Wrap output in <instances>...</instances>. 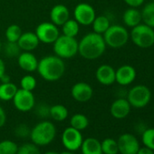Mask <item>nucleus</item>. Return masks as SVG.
<instances>
[{
  "mask_svg": "<svg viewBox=\"0 0 154 154\" xmlns=\"http://www.w3.org/2000/svg\"><path fill=\"white\" fill-rule=\"evenodd\" d=\"M106 49L103 35L92 32L86 34L78 42V54L86 60H95L101 57Z\"/></svg>",
  "mask_w": 154,
  "mask_h": 154,
  "instance_id": "obj_1",
  "label": "nucleus"
},
{
  "mask_svg": "<svg viewBox=\"0 0 154 154\" xmlns=\"http://www.w3.org/2000/svg\"><path fill=\"white\" fill-rule=\"evenodd\" d=\"M63 59L57 55H46L38 61L36 71L45 81L55 82L60 80L65 72Z\"/></svg>",
  "mask_w": 154,
  "mask_h": 154,
  "instance_id": "obj_2",
  "label": "nucleus"
},
{
  "mask_svg": "<svg viewBox=\"0 0 154 154\" xmlns=\"http://www.w3.org/2000/svg\"><path fill=\"white\" fill-rule=\"evenodd\" d=\"M56 136V128L52 122L42 121L35 124L30 131V139L36 146L50 144Z\"/></svg>",
  "mask_w": 154,
  "mask_h": 154,
  "instance_id": "obj_3",
  "label": "nucleus"
},
{
  "mask_svg": "<svg viewBox=\"0 0 154 154\" xmlns=\"http://www.w3.org/2000/svg\"><path fill=\"white\" fill-rule=\"evenodd\" d=\"M54 54L62 59H71L78 54V41L75 37L60 35L53 44Z\"/></svg>",
  "mask_w": 154,
  "mask_h": 154,
  "instance_id": "obj_4",
  "label": "nucleus"
},
{
  "mask_svg": "<svg viewBox=\"0 0 154 154\" xmlns=\"http://www.w3.org/2000/svg\"><path fill=\"white\" fill-rule=\"evenodd\" d=\"M106 46L112 48H121L124 46L130 38L128 30L120 25H111L103 35Z\"/></svg>",
  "mask_w": 154,
  "mask_h": 154,
  "instance_id": "obj_5",
  "label": "nucleus"
},
{
  "mask_svg": "<svg viewBox=\"0 0 154 154\" xmlns=\"http://www.w3.org/2000/svg\"><path fill=\"white\" fill-rule=\"evenodd\" d=\"M130 37L132 43L140 48H149L154 45V28L140 23L132 27Z\"/></svg>",
  "mask_w": 154,
  "mask_h": 154,
  "instance_id": "obj_6",
  "label": "nucleus"
},
{
  "mask_svg": "<svg viewBox=\"0 0 154 154\" xmlns=\"http://www.w3.org/2000/svg\"><path fill=\"white\" fill-rule=\"evenodd\" d=\"M151 92L149 87L143 85H138L131 88L127 94V100L131 107L143 108L149 103Z\"/></svg>",
  "mask_w": 154,
  "mask_h": 154,
  "instance_id": "obj_7",
  "label": "nucleus"
},
{
  "mask_svg": "<svg viewBox=\"0 0 154 154\" xmlns=\"http://www.w3.org/2000/svg\"><path fill=\"white\" fill-rule=\"evenodd\" d=\"M37 38L40 43H44L45 45L54 44V42L60 35V31L58 26L53 24L52 22H42L40 23L35 31Z\"/></svg>",
  "mask_w": 154,
  "mask_h": 154,
  "instance_id": "obj_8",
  "label": "nucleus"
},
{
  "mask_svg": "<svg viewBox=\"0 0 154 154\" xmlns=\"http://www.w3.org/2000/svg\"><path fill=\"white\" fill-rule=\"evenodd\" d=\"M62 143L67 150L76 151L78 150L84 141L82 132L72 127H67L62 133Z\"/></svg>",
  "mask_w": 154,
  "mask_h": 154,
  "instance_id": "obj_9",
  "label": "nucleus"
},
{
  "mask_svg": "<svg viewBox=\"0 0 154 154\" xmlns=\"http://www.w3.org/2000/svg\"><path fill=\"white\" fill-rule=\"evenodd\" d=\"M95 17V9L87 3H79L73 9V19L80 26H91Z\"/></svg>",
  "mask_w": 154,
  "mask_h": 154,
  "instance_id": "obj_10",
  "label": "nucleus"
},
{
  "mask_svg": "<svg viewBox=\"0 0 154 154\" xmlns=\"http://www.w3.org/2000/svg\"><path fill=\"white\" fill-rule=\"evenodd\" d=\"M12 101L16 109L22 112L33 110L35 105V98L33 92L21 88L17 90Z\"/></svg>",
  "mask_w": 154,
  "mask_h": 154,
  "instance_id": "obj_11",
  "label": "nucleus"
},
{
  "mask_svg": "<svg viewBox=\"0 0 154 154\" xmlns=\"http://www.w3.org/2000/svg\"><path fill=\"white\" fill-rule=\"evenodd\" d=\"M117 144L121 154H136L140 149L139 140L131 133L122 134L117 140Z\"/></svg>",
  "mask_w": 154,
  "mask_h": 154,
  "instance_id": "obj_12",
  "label": "nucleus"
},
{
  "mask_svg": "<svg viewBox=\"0 0 154 154\" xmlns=\"http://www.w3.org/2000/svg\"><path fill=\"white\" fill-rule=\"evenodd\" d=\"M71 95L78 103H86L90 101L94 95L93 87L85 82L74 84L71 88Z\"/></svg>",
  "mask_w": 154,
  "mask_h": 154,
  "instance_id": "obj_13",
  "label": "nucleus"
},
{
  "mask_svg": "<svg viewBox=\"0 0 154 154\" xmlns=\"http://www.w3.org/2000/svg\"><path fill=\"white\" fill-rule=\"evenodd\" d=\"M136 75L137 72L133 66L123 64L115 70V82L122 86H127L135 81Z\"/></svg>",
  "mask_w": 154,
  "mask_h": 154,
  "instance_id": "obj_14",
  "label": "nucleus"
},
{
  "mask_svg": "<svg viewBox=\"0 0 154 154\" xmlns=\"http://www.w3.org/2000/svg\"><path fill=\"white\" fill-rule=\"evenodd\" d=\"M96 80L99 84L108 86L115 83V69L110 64L100 65L95 72Z\"/></svg>",
  "mask_w": 154,
  "mask_h": 154,
  "instance_id": "obj_15",
  "label": "nucleus"
},
{
  "mask_svg": "<svg viewBox=\"0 0 154 154\" xmlns=\"http://www.w3.org/2000/svg\"><path fill=\"white\" fill-rule=\"evenodd\" d=\"M131 104L125 98L116 99L110 107V112L115 119H124L131 112Z\"/></svg>",
  "mask_w": 154,
  "mask_h": 154,
  "instance_id": "obj_16",
  "label": "nucleus"
},
{
  "mask_svg": "<svg viewBox=\"0 0 154 154\" xmlns=\"http://www.w3.org/2000/svg\"><path fill=\"white\" fill-rule=\"evenodd\" d=\"M18 66L26 72H33L36 71L38 65V60L31 52H21L17 56Z\"/></svg>",
  "mask_w": 154,
  "mask_h": 154,
  "instance_id": "obj_17",
  "label": "nucleus"
},
{
  "mask_svg": "<svg viewBox=\"0 0 154 154\" xmlns=\"http://www.w3.org/2000/svg\"><path fill=\"white\" fill-rule=\"evenodd\" d=\"M70 18V12L66 6L63 4L55 5L50 11V19L53 24L62 26Z\"/></svg>",
  "mask_w": 154,
  "mask_h": 154,
  "instance_id": "obj_18",
  "label": "nucleus"
},
{
  "mask_svg": "<svg viewBox=\"0 0 154 154\" xmlns=\"http://www.w3.org/2000/svg\"><path fill=\"white\" fill-rule=\"evenodd\" d=\"M17 44L22 51L31 52L38 47L40 41L35 32H25L22 33L17 41Z\"/></svg>",
  "mask_w": 154,
  "mask_h": 154,
  "instance_id": "obj_19",
  "label": "nucleus"
},
{
  "mask_svg": "<svg viewBox=\"0 0 154 154\" xmlns=\"http://www.w3.org/2000/svg\"><path fill=\"white\" fill-rule=\"evenodd\" d=\"M122 20L125 26L132 28L142 22L141 13L135 8H130L124 11L122 15Z\"/></svg>",
  "mask_w": 154,
  "mask_h": 154,
  "instance_id": "obj_20",
  "label": "nucleus"
},
{
  "mask_svg": "<svg viewBox=\"0 0 154 154\" xmlns=\"http://www.w3.org/2000/svg\"><path fill=\"white\" fill-rule=\"evenodd\" d=\"M80 149L83 154H103L101 141L92 137L84 140Z\"/></svg>",
  "mask_w": 154,
  "mask_h": 154,
  "instance_id": "obj_21",
  "label": "nucleus"
},
{
  "mask_svg": "<svg viewBox=\"0 0 154 154\" xmlns=\"http://www.w3.org/2000/svg\"><path fill=\"white\" fill-rule=\"evenodd\" d=\"M17 90V86L12 82L1 83L0 85V100L4 102L12 101Z\"/></svg>",
  "mask_w": 154,
  "mask_h": 154,
  "instance_id": "obj_22",
  "label": "nucleus"
},
{
  "mask_svg": "<svg viewBox=\"0 0 154 154\" xmlns=\"http://www.w3.org/2000/svg\"><path fill=\"white\" fill-rule=\"evenodd\" d=\"M93 26V30L94 33L103 35L104 32L110 27L111 22L109 18L106 16L101 15V16H96L94 22L91 25Z\"/></svg>",
  "mask_w": 154,
  "mask_h": 154,
  "instance_id": "obj_23",
  "label": "nucleus"
},
{
  "mask_svg": "<svg viewBox=\"0 0 154 154\" xmlns=\"http://www.w3.org/2000/svg\"><path fill=\"white\" fill-rule=\"evenodd\" d=\"M68 109L63 104H54L49 110V116L55 122H63L68 117Z\"/></svg>",
  "mask_w": 154,
  "mask_h": 154,
  "instance_id": "obj_24",
  "label": "nucleus"
},
{
  "mask_svg": "<svg viewBox=\"0 0 154 154\" xmlns=\"http://www.w3.org/2000/svg\"><path fill=\"white\" fill-rule=\"evenodd\" d=\"M140 13L142 22L147 26L154 28V1L146 4Z\"/></svg>",
  "mask_w": 154,
  "mask_h": 154,
  "instance_id": "obj_25",
  "label": "nucleus"
},
{
  "mask_svg": "<svg viewBox=\"0 0 154 154\" xmlns=\"http://www.w3.org/2000/svg\"><path fill=\"white\" fill-rule=\"evenodd\" d=\"M89 125V120L83 113H75L70 119V126L80 131L85 130Z\"/></svg>",
  "mask_w": 154,
  "mask_h": 154,
  "instance_id": "obj_26",
  "label": "nucleus"
},
{
  "mask_svg": "<svg viewBox=\"0 0 154 154\" xmlns=\"http://www.w3.org/2000/svg\"><path fill=\"white\" fill-rule=\"evenodd\" d=\"M80 31V25L77 23L74 19H68L63 26H62V32L63 35L70 37H75L79 34Z\"/></svg>",
  "mask_w": 154,
  "mask_h": 154,
  "instance_id": "obj_27",
  "label": "nucleus"
},
{
  "mask_svg": "<svg viewBox=\"0 0 154 154\" xmlns=\"http://www.w3.org/2000/svg\"><path fill=\"white\" fill-rule=\"evenodd\" d=\"M2 51L4 54L8 58H15L17 57L21 54V48L19 47L17 42H8L2 45Z\"/></svg>",
  "mask_w": 154,
  "mask_h": 154,
  "instance_id": "obj_28",
  "label": "nucleus"
},
{
  "mask_svg": "<svg viewBox=\"0 0 154 154\" xmlns=\"http://www.w3.org/2000/svg\"><path fill=\"white\" fill-rule=\"evenodd\" d=\"M101 147H102L103 154H117L119 152L117 140L112 138L104 139L101 142Z\"/></svg>",
  "mask_w": 154,
  "mask_h": 154,
  "instance_id": "obj_29",
  "label": "nucleus"
},
{
  "mask_svg": "<svg viewBox=\"0 0 154 154\" xmlns=\"http://www.w3.org/2000/svg\"><path fill=\"white\" fill-rule=\"evenodd\" d=\"M22 29L19 26L13 24L10 25L5 32V35L7 38V41L8 42H17L19 37L22 35Z\"/></svg>",
  "mask_w": 154,
  "mask_h": 154,
  "instance_id": "obj_30",
  "label": "nucleus"
},
{
  "mask_svg": "<svg viewBox=\"0 0 154 154\" xmlns=\"http://www.w3.org/2000/svg\"><path fill=\"white\" fill-rule=\"evenodd\" d=\"M18 150L17 144L11 140L0 141V154H17Z\"/></svg>",
  "mask_w": 154,
  "mask_h": 154,
  "instance_id": "obj_31",
  "label": "nucleus"
},
{
  "mask_svg": "<svg viewBox=\"0 0 154 154\" xmlns=\"http://www.w3.org/2000/svg\"><path fill=\"white\" fill-rule=\"evenodd\" d=\"M37 82L36 79L31 74H26L23 76L20 80V87L21 89L26 90V91H31L33 92L35 87H36Z\"/></svg>",
  "mask_w": 154,
  "mask_h": 154,
  "instance_id": "obj_32",
  "label": "nucleus"
},
{
  "mask_svg": "<svg viewBox=\"0 0 154 154\" xmlns=\"http://www.w3.org/2000/svg\"><path fill=\"white\" fill-rule=\"evenodd\" d=\"M142 142L144 146L154 150V128L147 129L142 133Z\"/></svg>",
  "mask_w": 154,
  "mask_h": 154,
  "instance_id": "obj_33",
  "label": "nucleus"
},
{
  "mask_svg": "<svg viewBox=\"0 0 154 154\" xmlns=\"http://www.w3.org/2000/svg\"><path fill=\"white\" fill-rule=\"evenodd\" d=\"M17 154H41L38 146L32 143H25L22 146L18 147Z\"/></svg>",
  "mask_w": 154,
  "mask_h": 154,
  "instance_id": "obj_34",
  "label": "nucleus"
},
{
  "mask_svg": "<svg viewBox=\"0 0 154 154\" xmlns=\"http://www.w3.org/2000/svg\"><path fill=\"white\" fill-rule=\"evenodd\" d=\"M16 132H17V136L21 137V138H26L30 135V130L28 129V127L26 124L18 125L16 129Z\"/></svg>",
  "mask_w": 154,
  "mask_h": 154,
  "instance_id": "obj_35",
  "label": "nucleus"
},
{
  "mask_svg": "<svg viewBox=\"0 0 154 154\" xmlns=\"http://www.w3.org/2000/svg\"><path fill=\"white\" fill-rule=\"evenodd\" d=\"M49 110H50V107H48L46 104H40L36 108V112L40 117L44 118V117L49 116Z\"/></svg>",
  "mask_w": 154,
  "mask_h": 154,
  "instance_id": "obj_36",
  "label": "nucleus"
},
{
  "mask_svg": "<svg viewBox=\"0 0 154 154\" xmlns=\"http://www.w3.org/2000/svg\"><path fill=\"white\" fill-rule=\"evenodd\" d=\"M123 1L130 8H137L140 7L144 3L145 0H123Z\"/></svg>",
  "mask_w": 154,
  "mask_h": 154,
  "instance_id": "obj_37",
  "label": "nucleus"
},
{
  "mask_svg": "<svg viewBox=\"0 0 154 154\" xmlns=\"http://www.w3.org/2000/svg\"><path fill=\"white\" fill-rule=\"evenodd\" d=\"M7 122V114L3 107L0 105V128H2Z\"/></svg>",
  "mask_w": 154,
  "mask_h": 154,
  "instance_id": "obj_38",
  "label": "nucleus"
},
{
  "mask_svg": "<svg viewBox=\"0 0 154 154\" xmlns=\"http://www.w3.org/2000/svg\"><path fill=\"white\" fill-rule=\"evenodd\" d=\"M136 154H154V150H152L149 148L144 146L142 148L140 147V149H139V150L137 151Z\"/></svg>",
  "mask_w": 154,
  "mask_h": 154,
  "instance_id": "obj_39",
  "label": "nucleus"
},
{
  "mask_svg": "<svg viewBox=\"0 0 154 154\" xmlns=\"http://www.w3.org/2000/svg\"><path fill=\"white\" fill-rule=\"evenodd\" d=\"M5 73H6V64H5V62L0 58V78H1V76Z\"/></svg>",
  "mask_w": 154,
  "mask_h": 154,
  "instance_id": "obj_40",
  "label": "nucleus"
},
{
  "mask_svg": "<svg viewBox=\"0 0 154 154\" xmlns=\"http://www.w3.org/2000/svg\"><path fill=\"white\" fill-rule=\"evenodd\" d=\"M0 81H1V83H9L11 82V78H10V76L8 75L7 73L3 74L1 76V78H0Z\"/></svg>",
  "mask_w": 154,
  "mask_h": 154,
  "instance_id": "obj_41",
  "label": "nucleus"
},
{
  "mask_svg": "<svg viewBox=\"0 0 154 154\" xmlns=\"http://www.w3.org/2000/svg\"><path fill=\"white\" fill-rule=\"evenodd\" d=\"M60 154H74L73 153V151H71V150H64V151H62Z\"/></svg>",
  "mask_w": 154,
  "mask_h": 154,
  "instance_id": "obj_42",
  "label": "nucleus"
},
{
  "mask_svg": "<svg viewBox=\"0 0 154 154\" xmlns=\"http://www.w3.org/2000/svg\"><path fill=\"white\" fill-rule=\"evenodd\" d=\"M44 154H59V153H57L55 151H47V152H45Z\"/></svg>",
  "mask_w": 154,
  "mask_h": 154,
  "instance_id": "obj_43",
  "label": "nucleus"
},
{
  "mask_svg": "<svg viewBox=\"0 0 154 154\" xmlns=\"http://www.w3.org/2000/svg\"><path fill=\"white\" fill-rule=\"evenodd\" d=\"M2 43H1V40H0V53H1L2 52Z\"/></svg>",
  "mask_w": 154,
  "mask_h": 154,
  "instance_id": "obj_44",
  "label": "nucleus"
},
{
  "mask_svg": "<svg viewBox=\"0 0 154 154\" xmlns=\"http://www.w3.org/2000/svg\"><path fill=\"white\" fill-rule=\"evenodd\" d=\"M153 1H154V0H153Z\"/></svg>",
  "mask_w": 154,
  "mask_h": 154,
  "instance_id": "obj_45",
  "label": "nucleus"
}]
</instances>
